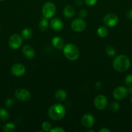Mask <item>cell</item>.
I'll return each mask as SVG.
<instances>
[{"instance_id": "1", "label": "cell", "mask_w": 132, "mask_h": 132, "mask_svg": "<svg viewBox=\"0 0 132 132\" xmlns=\"http://www.w3.org/2000/svg\"><path fill=\"white\" fill-rule=\"evenodd\" d=\"M113 67L119 72H125L130 67L129 59L125 55H119L115 58L113 62Z\"/></svg>"}, {"instance_id": "2", "label": "cell", "mask_w": 132, "mask_h": 132, "mask_svg": "<svg viewBox=\"0 0 132 132\" xmlns=\"http://www.w3.org/2000/svg\"><path fill=\"white\" fill-rule=\"evenodd\" d=\"M65 108L61 104H54L49 108L48 116L51 119L59 121L62 119L65 115Z\"/></svg>"}, {"instance_id": "3", "label": "cell", "mask_w": 132, "mask_h": 132, "mask_svg": "<svg viewBox=\"0 0 132 132\" xmlns=\"http://www.w3.org/2000/svg\"><path fill=\"white\" fill-rule=\"evenodd\" d=\"M63 54L69 60L75 61L78 58L80 52L77 46L73 44L69 43L63 48Z\"/></svg>"}, {"instance_id": "4", "label": "cell", "mask_w": 132, "mask_h": 132, "mask_svg": "<svg viewBox=\"0 0 132 132\" xmlns=\"http://www.w3.org/2000/svg\"><path fill=\"white\" fill-rule=\"evenodd\" d=\"M56 13V6L52 2H46L42 7V14L45 18H51Z\"/></svg>"}, {"instance_id": "5", "label": "cell", "mask_w": 132, "mask_h": 132, "mask_svg": "<svg viewBox=\"0 0 132 132\" xmlns=\"http://www.w3.org/2000/svg\"><path fill=\"white\" fill-rule=\"evenodd\" d=\"M128 88L122 86H118L114 90L113 95L116 100L121 101L125 99L128 95Z\"/></svg>"}, {"instance_id": "6", "label": "cell", "mask_w": 132, "mask_h": 132, "mask_svg": "<svg viewBox=\"0 0 132 132\" xmlns=\"http://www.w3.org/2000/svg\"><path fill=\"white\" fill-rule=\"evenodd\" d=\"M103 22L105 25L109 27H113L119 22V18L114 13H109L104 16Z\"/></svg>"}, {"instance_id": "7", "label": "cell", "mask_w": 132, "mask_h": 132, "mask_svg": "<svg viewBox=\"0 0 132 132\" xmlns=\"http://www.w3.org/2000/svg\"><path fill=\"white\" fill-rule=\"evenodd\" d=\"M14 96L21 101H27L31 98V94L25 88H18L14 92Z\"/></svg>"}, {"instance_id": "8", "label": "cell", "mask_w": 132, "mask_h": 132, "mask_svg": "<svg viewBox=\"0 0 132 132\" xmlns=\"http://www.w3.org/2000/svg\"><path fill=\"white\" fill-rule=\"evenodd\" d=\"M71 27L72 30H74L75 32H80L85 30V27H86V24L82 18H78V19L72 21Z\"/></svg>"}, {"instance_id": "9", "label": "cell", "mask_w": 132, "mask_h": 132, "mask_svg": "<svg viewBox=\"0 0 132 132\" xmlns=\"http://www.w3.org/2000/svg\"><path fill=\"white\" fill-rule=\"evenodd\" d=\"M22 44V38L19 35L14 34L9 39V45L11 48L16 50L19 48Z\"/></svg>"}, {"instance_id": "10", "label": "cell", "mask_w": 132, "mask_h": 132, "mask_svg": "<svg viewBox=\"0 0 132 132\" xmlns=\"http://www.w3.org/2000/svg\"><path fill=\"white\" fill-rule=\"evenodd\" d=\"M94 104L96 108L102 110L106 108L107 104V99L104 95H98L95 97L94 101Z\"/></svg>"}, {"instance_id": "11", "label": "cell", "mask_w": 132, "mask_h": 132, "mask_svg": "<svg viewBox=\"0 0 132 132\" xmlns=\"http://www.w3.org/2000/svg\"><path fill=\"white\" fill-rule=\"evenodd\" d=\"M25 67L21 63L14 64L11 68V72L14 76L16 77H20L24 75L25 73Z\"/></svg>"}, {"instance_id": "12", "label": "cell", "mask_w": 132, "mask_h": 132, "mask_svg": "<svg viewBox=\"0 0 132 132\" xmlns=\"http://www.w3.org/2000/svg\"><path fill=\"white\" fill-rule=\"evenodd\" d=\"M82 123L87 128H91L93 126L94 123V119L92 115L87 113L82 118Z\"/></svg>"}, {"instance_id": "13", "label": "cell", "mask_w": 132, "mask_h": 132, "mask_svg": "<svg viewBox=\"0 0 132 132\" xmlns=\"http://www.w3.org/2000/svg\"><path fill=\"white\" fill-rule=\"evenodd\" d=\"M50 27L53 28L54 30L60 31L63 28V23L60 19L58 18H53L51 19L50 23Z\"/></svg>"}, {"instance_id": "14", "label": "cell", "mask_w": 132, "mask_h": 132, "mask_svg": "<svg viewBox=\"0 0 132 132\" xmlns=\"http://www.w3.org/2000/svg\"><path fill=\"white\" fill-rule=\"evenodd\" d=\"M22 52L25 56L27 57V58H33L36 55L34 49L30 45H25L23 46Z\"/></svg>"}, {"instance_id": "15", "label": "cell", "mask_w": 132, "mask_h": 132, "mask_svg": "<svg viewBox=\"0 0 132 132\" xmlns=\"http://www.w3.org/2000/svg\"><path fill=\"white\" fill-rule=\"evenodd\" d=\"M75 8L71 5H67L63 9V15L67 18H71L75 15Z\"/></svg>"}, {"instance_id": "16", "label": "cell", "mask_w": 132, "mask_h": 132, "mask_svg": "<svg viewBox=\"0 0 132 132\" xmlns=\"http://www.w3.org/2000/svg\"><path fill=\"white\" fill-rule=\"evenodd\" d=\"M53 46L56 49H61L64 45V41L60 37H54L52 40Z\"/></svg>"}, {"instance_id": "17", "label": "cell", "mask_w": 132, "mask_h": 132, "mask_svg": "<svg viewBox=\"0 0 132 132\" xmlns=\"http://www.w3.org/2000/svg\"><path fill=\"white\" fill-rule=\"evenodd\" d=\"M66 97H67V93L63 89H59L55 92V98L58 101H63L65 100Z\"/></svg>"}, {"instance_id": "18", "label": "cell", "mask_w": 132, "mask_h": 132, "mask_svg": "<svg viewBox=\"0 0 132 132\" xmlns=\"http://www.w3.org/2000/svg\"><path fill=\"white\" fill-rule=\"evenodd\" d=\"M48 26H49V23H48L47 18L43 16V18H41V20L39 23V28H40V30L45 31L47 29Z\"/></svg>"}, {"instance_id": "19", "label": "cell", "mask_w": 132, "mask_h": 132, "mask_svg": "<svg viewBox=\"0 0 132 132\" xmlns=\"http://www.w3.org/2000/svg\"><path fill=\"white\" fill-rule=\"evenodd\" d=\"M32 36V30L31 28H24L21 31V36L25 39H28Z\"/></svg>"}, {"instance_id": "20", "label": "cell", "mask_w": 132, "mask_h": 132, "mask_svg": "<svg viewBox=\"0 0 132 132\" xmlns=\"http://www.w3.org/2000/svg\"><path fill=\"white\" fill-rule=\"evenodd\" d=\"M10 117V114L4 108H0V119L2 121H7Z\"/></svg>"}, {"instance_id": "21", "label": "cell", "mask_w": 132, "mask_h": 132, "mask_svg": "<svg viewBox=\"0 0 132 132\" xmlns=\"http://www.w3.org/2000/svg\"><path fill=\"white\" fill-rule=\"evenodd\" d=\"M16 127L15 124L12 123V122H9L3 126V130L5 132H12L16 130Z\"/></svg>"}, {"instance_id": "22", "label": "cell", "mask_w": 132, "mask_h": 132, "mask_svg": "<svg viewBox=\"0 0 132 132\" xmlns=\"http://www.w3.org/2000/svg\"><path fill=\"white\" fill-rule=\"evenodd\" d=\"M97 34H98V35L100 37H105L108 34V30H107L106 27H102H102H100L97 29Z\"/></svg>"}, {"instance_id": "23", "label": "cell", "mask_w": 132, "mask_h": 132, "mask_svg": "<svg viewBox=\"0 0 132 132\" xmlns=\"http://www.w3.org/2000/svg\"><path fill=\"white\" fill-rule=\"evenodd\" d=\"M120 108V104L116 101H113L109 105V110L111 112H116Z\"/></svg>"}, {"instance_id": "24", "label": "cell", "mask_w": 132, "mask_h": 132, "mask_svg": "<svg viewBox=\"0 0 132 132\" xmlns=\"http://www.w3.org/2000/svg\"><path fill=\"white\" fill-rule=\"evenodd\" d=\"M106 54L110 57H113L116 54V50L114 47L111 46H108L106 47Z\"/></svg>"}, {"instance_id": "25", "label": "cell", "mask_w": 132, "mask_h": 132, "mask_svg": "<svg viewBox=\"0 0 132 132\" xmlns=\"http://www.w3.org/2000/svg\"><path fill=\"white\" fill-rule=\"evenodd\" d=\"M41 128H42L43 130L45 131H50L51 130L52 126L50 123L49 122H43L42 125H41Z\"/></svg>"}, {"instance_id": "26", "label": "cell", "mask_w": 132, "mask_h": 132, "mask_svg": "<svg viewBox=\"0 0 132 132\" xmlns=\"http://www.w3.org/2000/svg\"><path fill=\"white\" fill-rule=\"evenodd\" d=\"M125 84L128 87L132 86V74H129L125 77Z\"/></svg>"}, {"instance_id": "27", "label": "cell", "mask_w": 132, "mask_h": 132, "mask_svg": "<svg viewBox=\"0 0 132 132\" xmlns=\"http://www.w3.org/2000/svg\"><path fill=\"white\" fill-rule=\"evenodd\" d=\"M14 101L12 99H8L5 102V105L7 106L8 108H11L14 106Z\"/></svg>"}, {"instance_id": "28", "label": "cell", "mask_w": 132, "mask_h": 132, "mask_svg": "<svg viewBox=\"0 0 132 132\" xmlns=\"http://www.w3.org/2000/svg\"><path fill=\"white\" fill-rule=\"evenodd\" d=\"M98 0H85V3L87 6H94L96 3H97Z\"/></svg>"}, {"instance_id": "29", "label": "cell", "mask_w": 132, "mask_h": 132, "mask_svg": "<svg viewBox=\"0 0 132 132\" xmlns=\"http://www.w3.org/2000/svg\"><path fill=\"white\" fill-rule=\"evenodd\" d=\"M87 12L85 9H82L79 12V15H80V17L81 18H85L87 16Z\"/></svg>"}, {"instance_id": "30", "label": "cell", "mask_w": 132, "mask_h": 132, "mask_svg": "<svg viewBox=\"0 0 132 132\" xmlns=\"http://www.w3.org/2000/svg\"><path fill=\"white\" fill-rule=\"evenodd\" d=\"M50 131H51V132H64L65 130L61 127H56V128H53V129H51Z\"/></svg>"}, {"instance_id": "31", "label": "cell", "mask_w": 132, "mask_h": 132, "mask_svg": "<svg viewBox=\"0 0 132 132\" xmlns=\"http://www.w3.org/2000/svg\"><path fill=\"white\" fill-rule=\"evenodd\" d=\"M126 17L129 20H132V9H129L126 13Z\"/></svg>"}, {"instance_id": "32", "label": "cell", "mask_w": 132, "mask_h": 132, "mask_svg": "<svg viewBox=\"0 0 132 132\" xmlns=\"http://www.w3.org/2000/svg\"><path fill=\"white\" fill-rule=\"evenodd\" d=\"M100 132H111V130H109V129L106 128H102L101 130H100Z\"/></svg>"}, {"instance_id": "33", "label": "cell", "mask_w": 132, "mask_h": 132, "mask_svg": "<svg viewBox=\"0 0 132 132\" xmlns=\"http://www.w3.org/2000/svg\"><path fill=\"white\" fill-rule=\"evenodd\" d=\"M128 94H132V86H131V87H128Z\"/></svg>"}, {"instance_id": "34", "label": "cell", "mask_w": 132, "mask_h": 132, "mask_svg": "<svg viewBox=\"0 0 132 132\" xmlns=\"http://www.w3.org/2000/svg\"><path fill=\"white\" fill-rule=\"evenodd\" d=\"M131 104H132V96L131 97Z\"/></svg>"}, {"instance_id": "35", "label": "cell", "mask_w": 132, "mask_h": 132, "mask_svg": "<svg viewBox=\"0 0 132 132\" xmlns=\"http://www.w3.org/2000/svg\"><path fill=\"white\" fill-rule=\"evenodd\" d=\"M0 1H4V0H0Z\"/></svg>"}, {"instance_id": "36", "label": "cell", "mask_w": 132, "mask_h": 132, "mask_svg": "<svg viewBox=\"0 0 132 132\" xmlns=\"http://www.w3.org/2000/svg\"><path fill=\"white\" fill-rule=\"evenodd\" d=\"M0 28H1V25H0Z\"/></svg>"}]
</instances>
